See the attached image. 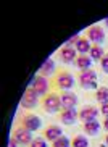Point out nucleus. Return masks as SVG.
<instances>
[{
    "instance_id": "obj_24",
    "label": "nucleus",
    "mask_w": 108,
    "mask_h": 147,
    "mask_svg": "<svg viewBox=\"0 0 108 147\" xmlns=\"http://www.w3.org/2000/svg\"><path fill=\"white\" fill-rule=\"evenodd\" d=\"M100 112L103 113L105 117H108V102H107V104H102V105H100Z\"/></svg>"
},
{
    "instance_id": "obj_13",
    "label": "nucleus",
    "mask_w": 108,
    "mask_h": 147,
    "mask_svg": "<svg viewBox=\"0 0 108 147\" xmlns=\"http://www.w3.org/2000/svg\"><path fill=\"white\" fill-rule=\"evenodd\" d=\"M44 136H45V141L53 142V141H56L58 138L63 136V129L58 125H48L45 128V131H44Z\"/></svg>"
},
{
    "instance_id": "obj_28",
    "label": "nucleus",
    "mask_w": 108,
    "mask_h": 147,
    "mask_svg": "<svg viewBox=\"0 0 108 147\" xmlns=\"http://www.w3.org/2000/svg\"><path fill=\"white\" fill-rule=\"evenodd\" d=\"M105 26L108 28V18H105Z\"/></svg>"
},
{
    "instance_id": "obj_3",
    "label": "nucleus",
    "mask_w": 108,
    "mask_h": 147,
    "mask_svg": "<svg viewBox=\"0 0 108 147\" xmlns=\"http://www.w3.org/2000/svg\"><path fill=\"white\" fill-rule=\"evenodd\" d=\"M53 82H55V87H58L61 91H69L74 86V78H73V74L68 73V71H60L55 76Z\"/></svg>"
},
{
    "instance_id": "obj_9",
    "label": "nucleus",
    "mask_w": 108,
    "mask_h": 147,
    "mask_svg": "<svg viewBox=\"0 0 108 147\" xmlns=\"http://www.w3.org/2000/svg\"><path fill=\"white\" fill-rule=\"evenodd\" d=\"M100 110L97 107H94V105H86V107H82L81 110H79V120L81 121H91V120H97V117H99Z\"/></svg>"
},
{
    "instance_id": "obj_20",
    "label": "nucleus",
    "mask_w": 108,
    "mask_h": 147,
    "mask_svg": "<svg viewBox=\"0 0 108 147\" xmlns=\"http://www.w3.org/2000/svg\"><path fill=\"white\" fill-rule=\"evenodd\" d=\"M95 97H97V102H100V105L102 104H107L108 102V87L107 86H102L97 89V94H95Z\"/></svg>"
},
{
    "instance_id": "obj_10",
    "label": "nucleus",
    "mask_w": 108,
    "mask_h": 147,
    "mask_svg": "<svg viewBox=\"0 0 108 147\" xmlns=\"http://www.w3.org/2000/svg\"><path fill=\"white\" fill-rule=\"evenodd\" d=\"M58 55H60V60L63 61V63H73V61H76V58H78L79 53L76 52V49H74V47L63 45V47L60 49Z\"/></svg>"
},
{
    "instance_id": "obj_12",
    "label": "nucleus",
    "mask_w": 108,
    "mask_h": 147,
    "mask_svg": "<svg viewBox=\"0 0 108 147\" xmlns=\"http://www.w3.org/2000/svg\"><path fill=\"white\" fill-rule=\"evenodd\" d=\"M60 99L63 108H76V105H78V95L71 91H63L60 94Z\"/></svg>"
},
{
    "instance_id": "obj_2",
    "label": "nucleus",
    "mask_w": 108,
    "mask_h": 147,
    "mask_svg": "<svg viewBox=\"0 0 108 147\" xmlns=\"http://www.w3.org/2000/svg\"><path fill=\"white\" fill-rule=\"evenodd\" d=\"M79 86L82 89H99L97 87V73L94 69L79 71Z\"/></svg>"
},
{
    "instance_id": "obj_4",
    "label": "nucleus",
    "mask_w": 108,
    "mask_h": 147,
    "mask_svg": "<svg viewBox=\"0 0 108 147\" xmlns=\"http://www.w3.org/2000/svg\"><path fill=\"white\" fill-rule=\"evenodd\" d=\"M40 125H42L40 118L37 117V115H34V113H24V115H21V118H19V126L29 129L31 133L37 131L40 128Z\"/></svg>"
},
{
    "instance_id": "obj_18",
    "label": "nucleus",
    "mask_w": 108,
    "mask_h": 147,
    "mask_svg": "<svg viewBox=\"0 0 108 147\" xmlns=\"http://www.w3.org/2000/svg\"><path fill=\"white\" fill-rule=\"evenodd\" d=\"M89 57H91L92 60H95V61L102 60V58L105 57V52H103V49H102V45H92L91 52H89Z\"/></svg>"
},
{
    "instance_id": "obj_5",
    "label": "nucleus",
    "mask_w": 108,
    "mask_h": 147,
    "mask_svg": "<svg viewBox=\"0 0 108 147\" xmlns=\"http://www.w3.org/2000/svg\"><path fill=\"white\" fill-rule=\"evenodd\" d=\"M31 87H32V91L39 95V97H40V95L45 97L47 94H50V84H48V79L44 78V76H40V74H37V76L32 79Z\"/></svg>"
},
{
    "instance_id": "obj_7",
    "label": "nucleus",
    "mask_w": 108,
    "mask_h": 147,
    "mask_svg": "<svg viewBox=\"0 0 108 147\" xmlns=\"http://www.w3.org/2000/svg\"><path fill=\"white\" fill-rule=\"evenodd\" d=\"M13 138L16 139L18 142L21 144V146H29L34 139H32V133L26 128H23V126H18L16 129L13 131Z\"/></svg>"
},
{
    "instance_id": "obj_17",
    "label": "nucleus",
    "mask_w": 108,
    "mask_h": 147,
    "mask_svg": "<svg viewBox=\"0 0 108 147\" xmlns=\"http://www.w3.org/2000/svg\"><path fill=\"white\" fill-rule=\"evenodd\" d=\"M76 66H78L79 69H91V65H92V58L89 55H78V58H76Z\"/></svg>"
},
{
    "instance_id": "obj_8",
    "label": "nucleus",
    "mask_w": 108,
    "mask_h": 147,
    "mask_svg": "<svg viewBox=\"0 0 108 147\" xmlns=\"http://www.w3.org/2000/svg\"><path fill=\"white\" fill-rule=\"evenodd\" d=\"M87 39L94 45H100L105 40V31L100 26H91L87 29Z\"/></svg>"
},
{
    "instance_id": "obj_27",
    "label": "nucleus",
    "mask_w": 108,
    "mask_h": 147,
    "mask_svg": "<svg viewBox=\"0 0 108 147\" xmlns=\"http://www.w3.org/2000/svg\"><path fill=\"white\" fill-rule=\"evenodd\" d=\"M105 144H107V146H108V134H107V136H105Z\"/></svg>"
},
{
    "instance_id": "obj_21",
    "label": "nucleus",
    "mask_w": 108,
    "mask_h": 147,
    "mask_svg": "<svg viewBox=\"0 0 108 147\" xmlns=\"http://www.w3.org/2000/svg\"><path fill=\"white\" fill-rule=\"evenodd\" d=\"M69 139L66 138V136H61V138H58L56 141H53L52 142V147H69Z\"/></svg>"
},
{
    "instance_id": "obj_22",
    "label": "nucleus",
    "mask_w": 108,
    "mask_h": 147,
    "mask_svg": "<svg viewBox=\"0 0 108 147\" xmlns=\"http://www.w3.org/2000/svg\"><path fill=\"white\" fill-rule=\"evenodd\" d=\"M29 147H47V142L44 138H36L32 142L29 144Z\"/></svg>"
},
{
    "instance_id": "obj_16",
    "label": "nucleus",
    "mask_w": 108,
    "mask_h": 147,
    "mask_svg": "<svg viewBox=\"0 0 108 147\" xmlns=\"http://www.w3.org/2000/svg\"><path fill=\"white\" fill-rule=\"evenodd\" d=\"M99 131H100V123L97 120H91L84 123V133L86 134L95 136V134H99Z\"/></svg>"
},
{
    "instance_id": "obj_19",
    "label": "nucleus",
    "mask_w": 108,
    "mask_h": 147,
    "mask_svg": "<svg viewBox=\"0 0 108 147\" xmlns=\"http://www.w3.org/2000/svg\"><path fill=\"white\" fill-rule=\"evenodd\" d=\"M71 147H89V139L82 134H78L71 141Z\"/></svg>"
},
{
    "instance_id": "obj_26",
    "label": "nucleus",
    "mask_w": 108,
    "mask_h": 147,
    "mask_svg": "<svg viewBox=\"0 0 108 147\" xmlns=\"http://www.w3.org/2000/svg\"><path fill=\"white\" fill-rule=\"evenodd\" d=\"M103 128L107 129V133H108V117H105V121H103Z\"/></svg>"
},
{
    "instance_id": "obj_1",
    "label": "nucleus",
    "mask_w": 108,
    "mask_h": 147,
    "mask_svg": "<svg viewBox=\"0 0 108 147\" xmlns=\"http://www.w3.org/2000/svg\"><path fill=\"white\" fill-rule=\"evenodd\" d=\"M42 107L47 113H58L63 110L61 107V99L60 94H55V92H50L42 99Z\"/></svg>"
},
{
    "instance_id": "obj_23",
    "label": "nucleus",
    "mask_w": 108,
    "mask_h": 147,
    "mask_svg": "<svg viewBox=\"0 0 108 147\" xmlns=\"http://www.w3.org/2000/svg\"><path fill=\"white\" fill-rule=\"evenodd\" d=\"M100 66H102V69L105 73H108V53H105V57L100 60Z\"/></svg>"
},
{
    "instance_id": "obj_14",
    "label": "nucleus",
    "mask_w": 108,
    "mask_h": 147,
    "mask_svg": "<svg viewBox=\"0 0 108 147\" xmlns=\"http://www.w3.org/2000/svg\"><path fill=\"white\" fill-rule=\"evenodd\" d=\"M74 49H76V52H78L79 55H87V53L91 52L92 45H91V40L87 39V36H86V37L81 36L79 40H78V44L74 45Z\"/></svg>"
},
{
    "instance_id": "obj_15",
    "label": "nucleus",
    "mask_w": 108,
    "mask_h": 147,
    "mask_svg": "<svg viewBox=\"0 0 108 147\" xmlns=\"http://www.w3.org/2000/svg\"><path fill=\"white\" fill-rule=\"evenodd\" d=\"M55 69H56V66H55V61H53V58H47V60L42 63V66H40L39 74H40V76H44V78H48L50 74L55 73Z\"/></svg>"
},
{
    "instance_id": "obj_11",
    "label": "nucleus",
    "mask_w": 108,
    "mask_h": 147,
    "mask_svg": "<svg viewBox=\"0 0 108 147\" xmlns=\"http://www.w3.org/2000/svg\"><path fill=\"white\" fill-rule=\"evenodd\" d=\"M79 118V112H76V108H63L60 112V121L65 125H74Z\"/></svg>"
},
{
    "instance_id": "obj_25",
    "label": "nucleus",
    "mask_w": 108,
    "mask_h": 147,
    "mask_svg": "<svg viewBox=\"0 0 108 147\" xmlns=\"http://www.w3.org/2000/svg\"><path fill=\"white\" fill-rule=\"evenodd\" d=\"M18 146H19V142H18L16 139L11 136V138H10V141H8V147H18Z\"/></svg>"
},
{
    "instance_id": "obj_6",
    "label": "nucleus",
    "mask_w": 108,
    "mask_h": 147,
    "mask_svg": "<svg viewBox=\"0 0 108 147\" xmlns=\"http://www.w3.org/2000/svg\"><path fill=\"white\" fill-rule=\"evenodd\" d=\"M19 104H21L23 108H34L36 105L39 104V95L36 94V92L32 91V87L29 86L26 91H24V94H23Z\"/></svg>"
}]
</instances>
